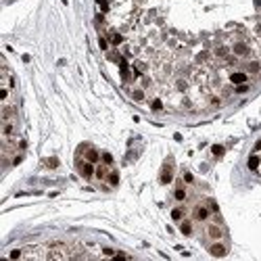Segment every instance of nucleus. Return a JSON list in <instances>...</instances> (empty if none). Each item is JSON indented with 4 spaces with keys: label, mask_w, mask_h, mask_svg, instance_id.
Masks as SVG:
<instances>
[{
    "label": "nucleus",
    "mask_w": 261,
    "mask_h": 261,
    "mask_svg": "<svg viewBox=\"0 0 261 261\" xmlns=\"http://www.w3.org/2000/svg\"><path fill=\"white\" fill-rule=\"evenodd\" d=\"M92 173H94V167H92V163H90V161L86 163V165H82V176H84V178H90Z\"/></svg>",
    "instance_id": "obj_1"
},
{
    "label": "nucleus",
    "mask_w": 261,
    "mask_h": 261,
    "mask_svg": "<svg viewBox=\"0 0 261 261\" xmlns=\"http://www.w3.org/2000/svg\"><path fill=\"white\" fill-rule=\"evenodd\" d=\"M211 255H215V257H222V255H226V249L222 244H213L211 246Z\"/></svg>",
    "instance_id": "obj_2"
},
{
    "label": "nucleus",
    "mask_w": 261,
    "mask_h": 261,
    "mask_svg": "<svg viewBox=\"0 0 261 261\" xmlns=\"http://www.w3.org/2000/svg\"><path fill=\"white\" fill-rule=\"evenodd\" d=\"M232 82L234 84H244L246 82V75H244V73H232Z\"/></svg>",
    "instance_id": "obj_3"
},
{
    "label": "nucleus",
    "mask_w": 261,
    "mask_h": 261,
    "mask_svg": "<svg viewBox=\"0 0 261 261\" xmlns=\"http://www.w3.org/2000/svg\"><path fill=\"white\" fill-rule=\"evenodd\" d=\"M209 236L211 238H219V236H222V230H219L217 226H211V228H209Z\"/></svg>",
    "instance_id": "obj_4"
},
{
    "label": "nucleus",
    "mask_w": 261,
    "mask_h": 261,
    "mask_svg": "<svg viewBox=\"0 0 261 261\" xmlns=\"http://www.w3.org/2000/svg\"><path fill=\"white\" fill-rule=\"evenodd\" d=\"M249 167H251V169H257V167H259V157L253 155V157L249 159Z\"/></svg>",
    "instance_id": "obj_5"
},
{
    "label": "nucleus",
    "mask_w": 261,
    "mask_h": 261,
    "mask_svg": "<svg viewBox=\"0 0 261 261\" xmlns=\"http://www.w3.org/2000/svg\"><path fill=\"white\" fill-rule=\"evenodd\" d=\"M234 52H236V55H244V52H246V46H244V44H236V46H234Z\"/></svg>",
    "instance_id": "obj_6"
},
{
    "label": "nucleus",
    "mask_w": 261,
    "mask_h": 261,
    "mask_svg": "<svg viewBox=\"0 0 261 261\" xmlns=\"http://www.w3.org/2000/svg\"><path fill=\"white\" fill-rule=\"evenodd\" d=\"M207 215H209V213H207V209H203V207H198V209H196V217H198V219H205Z\"/></svg>",
    "instance_id": "obj_7"
},
{
    "label": "nucleus",
    "mask_w": 261,
    "mask_h": 261,
    "mask_svg": "<svg viewBox=\"0 0 261 261\" xmlns=\"http://www.w3.org/2000/svg\"><path fill=\"white\" fill-rule=\"evenodd\" d=\"M96 159H98V152H96V150H88V161H90V163H94Z\"/></svg>",
    "instance_id": "obj_8"
},
{
    "label": "nucleus",
    "mask_w": 261,
    "mask_h": 261,
    "mask_svg": "<svg viewBox=\"0 0 261 261\" xmlns=\"http://www.w3.org/2000/svg\"><path fill=\"white\" fill-rule=\"evenodd\" d=\"M211 150H213V155H217V157H219V155H224V146H219V144H215Z\"/></svg>",
    "instance_id": "obj_9"
},
{
    "label": "nucleus",
    "mask_w": 261,
    "mask_h": 261,
    "mask_svg": "<svg viewBox=\"0 0 261 261\" xmlns=\"http://www.w3.org/2000/svg\"><path fill=\"white\" fill-rule=\"evenodd\" d=\"M190 232H192V226H190L188 222H184V224H182V234H190Z\"/></svg>",
    "instance_id": "obj_10"
},
{
    "label": "nucleus",
    "mask_w": 261,
    "mask_h": 261,
    "mask_svg": "<svg viewBox=\"0 0 261 261\" xmlns=\"http://www.w3.org/2000/svg\"><path fill=\"white\" fill-rule=\"evenodd\" d=\"M161 182H163V184L171 182V173H169V171H163V176H161Z\"/></svg>",
    "instance_id": "obj_11"
},
{
    "label": "nucleus",
    "mask_w": 261,
    "mask_h": 261,
    "mask_svg": "<svg viewBox=\"0 0 261 261\" xmlns=\"http://www.w3.org/2000/svg\"><path fill=\"white\" fill-rule=\"evenodd\" d=\"M171 217L173 219H182V209H173L171 211Z\"/></svg>",
    "instance_id": "obj_12"
},
{
    "label": "nucleus",
    "mask_w": 261,
    "mask_h": 261,
    "mask_svg": "<svg viewBox=\"0 0 261 261\" xmlns=\"http://www.w3.org/2000/svg\"><path fill=\"white\" fill-rule=\"evenodd\" d=\"M184 196H186V192H184L182 188H178V190H176V198H178V200H182Z\"/></svg>",
    "instance_id": "obj_13"
},
{
    "label": "nucleus",
    "mask_w": 261,
    "mask_h": 261,
    "mask_svg": "<svg viewBox=\"0 0 261 261\" xmlns=\"http://www.w3.org/2000/svg\"><path fill=\"white\" fill-rule=\"evenodd\" d=\"M109 178H111V184H117V182H119V176H117V173H111Z\"/></svg>",
    "instance_id": "obj_14"
},
{
    "label": "nucleus",
    "mask_w": 261,
    "mask_h": 261,
    "mask_svg": "<svg viewBox=\"0 0 261 261\" xmlns=\"http://www.w3.org/2000/svg\"><path fill=\"white\" fill-rule=\"evenodd\" d=\"M103 159H105V163H113V157L109 155V152H105V155H103Z\"/></svg>",
    "instance_id": "obj_15"
},
{
    "label": "nucleus",
    "mask_w": 261,
    "mask_h": 261,
    "mask_svg": "<svg viewBox=\"0 0 261 261\" xmlns=\"http://www.w3.org/2000/svg\"><path fill=\"white\" fill-rule=\"evenodd\" d=\"M152 109H157V111L161 109V100H152Z\"/></svg>",
    "instance_id": "obj_16"
},
{
    "label": "nucleus",
    "mask_w": 261,
    "mask_h": 261,
    "mask_svg": "<svg viewBox=\"0 0 261 261\" xmlns=\"http://www.w3.org/2000/svg\"><path fill=\"white\" fill-rule=\"evenodd\" d=\"M121 42V36H119V33H115V36H113V44H119Z\"/></svg>",
    "instance_id": "obj_17"
},
{
    "label": "nucleus",
    "mask_w": 261,
    "mask_h": 261,
    "mask_svg": "<svg viewBox=\"0 0 261 261\" xmlns=\"http://www.w3.org/2000/svg\"><path fill=\"white\" fill-rule=\"evenodd\" d=\"M48 165H50V167H57L59 161H57V159H48Z\"/></svg>",
    "instance_id": "obj_18"
},
{
    "label": "nucleus",
    "mask_w": 261,
    "mask_h": 261,
    "mask_svg": "<svg viewBox=\"0 0 261 261\" xmlns=\"http://www.w3.org/2000/svg\"><path fill=\"white\" fill-rule=\"evenodd\" d=\"M134 98H136V100H142V92H134Z\"/></svg>",
    "instance_id": "obj_19"
},
{
    "label": "nucleus",
    "mask_w": 261,
    "mask_h": 261,
    "mask_svg": "<svg viewBox=\"0 0 261 261\" xmlns=\"http://www.w3.org/2000/svg\"><path fill=\"white\" fill-rule=\"evenodd\" d=\"M11 257H13V259H17V257H21V253H19V251H13V253H11Z\"/></svg>",
    "instance_id": "obj_20"
},
{
    "label": "nucleus",
    "mask_w": 261,
    "mask_h": 261,
    "mask_svg": "<svg viewBox=\"0 0 261 261\" xmlns=\"http://www.w3.org/2000/svg\"><path fill=\"white\" fill-rule=\"evenodd\" d=\"M255 148H261V140H259V142H257V146H255Z\"/></svg>",
    "instance_id": "obj_21"
}]
</instances>
